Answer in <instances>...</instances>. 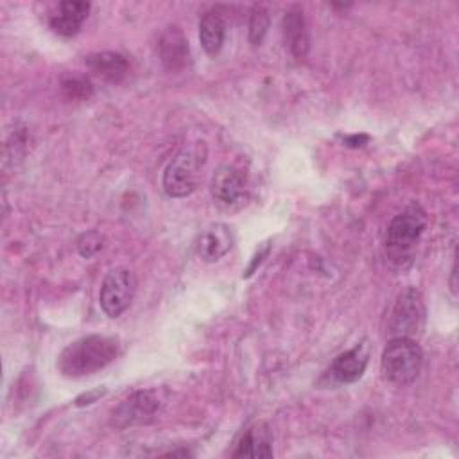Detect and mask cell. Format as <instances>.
<instances>
[{
    "instance_id": "cell-1",
    "label": "cell",
    "mask_w": 459,
    "mask_h": 459,
    "mask_svg": "<svg viewBox=\"0 0 459 459\" xmlns=\"http://www.w3.org/2000/svg\"><path fill=\"white\" fill-rule=\"evenodd\" d=\"M118 344L113 337L86 335L70 342L59 355V371L66 377H86L113 362Z\"/></svg>"
},
{
    "instance_id": "cell-2",
    "label": "cell",
    "mask_w": 459,
    "mask_h": 459,
    "mask_svg": "<svg viewBox=\"0 0 459 459\" xmlns=\"http://www.w3.org/2000/svg\"><path fill=\"white\" fill-rule=\"evenodd\" d=\"M423 364V351L414 339L409 337H391L387 346L384 348L380 369L382 377L396 385L405 387L412 384Z\"/></svg>"
},
{
    "instance_id": "cell-3",
    "label": "cell",
    "mask_w": 459,
    "mask_h": 459,
    "mask_svg": "<svg viewBox=\"0 0 459 459\" xmlns=\"http://www.w3.org/2000/svg\"><path fill=\"white\" fill-rule=\"evenodd\" d=\"M206 160V151L203 143L185 145L167 165L163 172V190L169 197H186L190 195L201 179V169Z\"/></svg>"
},
{
    "instance_id": "cell-4",
    "label": "cell",
    "mask_w": 459,
    "mask_h": 459,
    "mask_svg": "<svg viewBox=\"0 0 459 459\" xmlns=\"http://www.w3.org/2000/svg\"><path fill=\"white\" fill-rule=\"evenodd\" d=\"M136 292V278L127 267L109 269L99 290V303L102 312L115 319L122 316L133 303Z\"/></svg>"
},
{
    "instance_id": "cell-5",
    "label": "cell",
    "mask_w": 459,
    "mask_h": 459,
    "mask_svg": "<svg viewBox=\"0 0 459 459\" xmlns=\"http://www.w3.org/2000/svg\"><path fill=\"white\" fill-rule=\"evenodd\" d=\"M425 325V305L418 290L407 289L398 296L391 312L389 333L391 337L414 339L421 333Z\"/></svg>"
},
{
    "instance_id": "cell-6",
    "label": "cell",
    "mask_w": 459,
    "mask_h": 459,
    "mask_svg": "<svg viewBox=\"0 0 459 459\" xmlns=\"http://www.w3.org/2000/svg\"><path fill=\"white\" fill-rule=\"evenodd\" d=\"M425 213L420 206H411L398 213L387 226L385 246L394 255H403L412 249L425 230Z\"/></svg>"
},
{
    "instance_id": "cell-7",
    "label": "cell",
    "mask_w": 459,
    "mask_h": 459,
    "mask_svg": "<svg viewBox=\"0 0 459 459\" xmlns=\"http://www.w3.org/2000/svg\"><path fill=\"white\" fill-rule=\"evenodd\" d=\"M163 407V398L158 391L147 389L138 391L126 398L115 411L111 423L115 427H127V425H142L156 420Z\"/></svg>"
},
{
    "instance_id": "cell-8",
    "label": "cell",
    "mask_w": 459,
    "mask_h": 459,
    "mask_svg": "<svg viewBox=\"0 0 459 459\" xmlns=\"http://www.w3.org/2000/svg\"><path fill=\"white\" fill-rule=\"evenodd\" d=\"M246 192V181L238 169L231 165H221L212 178V195L219 204H237Z\"/></svg>"
},
{
    "instance_id": "cell-9",
    "label": "cell",
    "mask_w": 459,
    "mask_h": 459,
    "mask_svg": "<svg viewBox=\"0 0 459 459\" xmlns=\"http://www.w3.org/2000/svg\"><path fill=\"white\" fill-rule=\"evenodd\" d=\"M369 362V346L368 342L355 344L351 350L335 357L330 373L339 384H353L357 382Z\"/></svg>"
},
{
    "instance_id": "cell-10",
    "label": "cell",
    "mask_w": 459,
    "mask_h": 459,
    "mask_svg": "<svg viewBox=\"0 0 459 459\" xmlns=\"http://www.w3.org/2000/svg\"><path fill=\"white\" fill-rule=\"evenodd\" d=\"M90 7H91L90 2H75V0L61 2L57 5V9L48 18L50 27L57 34H61L65 38H72L81 30L82 22L88 18Z\"/></svg>"
},
{
    "instance_id": "cell-11",
    "label": "cell",
    "mask_w": 459,
    "mask_h": 459,
    "mask_svg": "<svg viewBox=\"0 0 459 459\" xmlns=\"http://www.w3.org/2000/svg\"><path fill=\"white\" fill-rule=\"evenodd\" d=\"M231 246H233L231 230L222 222H215L201 233L197 242V251L204 262H217L231 249Z\"/></svg>"
},
{
    "instance_id": "cell-12",
    "label": "cell",
    "mask_w": 459,
    "mask_h": 459,
    "mask_svg": "<svg viewBox=\"0 0 459 459\" xmlns=\"http://www.w3.org/2000/svg\"><path fill=\"white\" fill-rule=\"evenodd\" d=\"M273 434L267 423H255L251 425L244 436L240 437L235 457H251V459H260V457H273Z\"/></svg>"
},
{
    "instance_id": "cell-13",
    "label": "cell",
    "mask_w": 459,
    "mask_h": 459,
    "mask_svg": "<svg viewBox=\"0 0 459 459\" xmlns=\"http://www.w3.org/2000/svg\"><path fill=\"white\" fill-rule=\"evenodd\" d=\"M160 56L169 70H181L188 61V41L179 27H167L160 38Z\"/></svg>"
},
{
    "instance_id": "cell-14",
    "label": "cell",
    "mask_w": 459,
    "mask_h": 459,
    "mask_svg": "<svg viewBox=\"0 0 459 459\" xmlns=\"http://www.w3.org/2000/svg\"><path fill=\"white\" fill-rule=\"evenodd\" d=\"M283 34L290 54L296 59H303L308 52V32L303 18V11L292 7L283 16Z\"/></svg>"
},
{
    "instance_id": "cell-15",
    "label": "cell",
    "mask_w": 459,
    "mask_h": 459,
    "mask_svg": "<svg viewBox=\"0 0 459 459\" xmlns=\"http://www.w3.org/2000/svg\"><path fill=\"white\" fill-rule=\"evenodd\" d=\"M86 65L90 66V70L102 77L104 81L109 82H117L120 79H124V75L127 74V59L118 54V52H97L86 57Z\"/></svg>"
},
{
    "instance_id": "cell-16",
    "label": "cell",
    "mask_w": 459,
    "mask_h": 459,
    "mask_svg": "<svg viewBox=\"0 0 459 459\" xmlns=\"http://www.w3.org/2000/svg\"><path fill=\"white\" fill-rule=\"evenodd\" d=\"M224 32H226V23L221 13L217 11H208L201 16L199 20V41L204 48L206 54L215 56L222 48L224 43Z\"/></svg>"
},
{
    "instance_id": "cell-17",
    "label": "cell",
    "mask_w": 459,
    "mask_h": 459,
    "mask_svg": "<svg viewBox=\"0 0 459 459\" xmlns=\"http://www.w3.org/2000/svg\"><path fill=\"white\" fill-rule=\"evenodd\" d=\"M269 29V14H267V9L262 7V5H256L253 11H251V16H249V43L253 47L260 45L265 32Z\"/></svg>"
},
{
    "instance_id": "cell-18",
    "label": "cell",
    "mask_w": 459,
    "mask_h": 459,
    "mask_svg": "<svg viewBox=\"0 0 459 459\" xmlns=\"http://www.w3.org/2000/svg\"><path fill=\"white\" fill-rule=\"evenodd\" d=\"M104 246H106L104 237L95 230L86 231L77 238V251L82 258H91L99 255L104 249Z\"/></svg>"
},
{
    "instance_id": "cell-19",
    "label": "cell",
    "mask_w": 459,
    "mask_h": 459,
    "mask_svg": "<svg viewBox=\"0 0 459 459\" xmlns=\"http://www.w3.org/2000/svg\"><path fill=\"white\" fill-rule=\"evenodd\" d=\"M61 86L68 99H88L91 95V84L84 77H68Z\"/></svg>"
},
{
    "instance_id": "cell-20",
    "label": "cell",
    "mask_w": 459,
    "mask_h": 459,
    "mask_svg": "<svg viewBox=\"0 0 459 459\" xmlns=\"http://www.w3.org/2000/svg\"><path fill=\"white\" fill-rule=\"evenodd\" d=\"M106 393V389H97V391H91V393H84V394H81L77 400H75V403L77 405H90V403H93L99 396H102Z\"/></svg>"
},
{
    "instance_id": "cell-21",
    "label": "cell",
    "mask_w": 459,
    "mask_h": 459,
    "mask_svg": "<svg viewBox=\"0 0 459 459\" xmlns=\"http://www.w3.org/2000/svg\"><path fill=\"white\" fill-rule=\"evenodd\" d=\"M344 142L348 143V145H351V147H359V145H364V142H368V136L366 134H355V136H346L344 138Z\"/></svg>"
}]
</instances>
